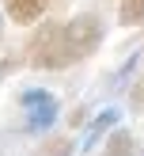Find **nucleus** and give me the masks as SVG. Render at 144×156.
Returning <instances> with one entry per match:
<instances>
[{
    "label": "nucleus",
    "instance_id": "3",
    "mask_svg": "<svg viewBox=\"0 0 144 156\" xmlns=\"http://www.w3.org/2000/svg\"><path fill=\"white\" fill-rule=\"evenodd\" d=\"M4 12L15 27H34L49 12V0H4Z\"/></svg>",
    "mask_w": 144,
    "mask_h": 156
},
{
    "label": "nucleus",
    "instance_id": "11",
    "mask_svg": "<svg viewBox=\"0 0 144 156\" xmlns=\"http://www.w3.org/2000/svg\"><path fill=\"white\" fill-rule=\"evenodd\" d=\"M0 42H4V27H0Z\"/></svg>",
    "mask_w": 144,
    "mask_h": 156
},
{
    "label": "nucleus",
    "instance_id": "10",
    "mask_svg": "<svg viewBox=\"0 0 144 156\" xmlns=\"http://www.w3.org/2000/svg\"><path fill=\"white\" fill-rule=\"evenodd\" d=\"M61 4H68V0H49V8H61Z\"/></svg>",
    "mask_w": 144,
    "mask_h": 156
},
{
    "label": "nucleus",
    "instance_id": "1",
    "mask_svg": "<svg viewBox=\"0 0 144 156\" xmlns=\"http://www.w3.org/2000/svg\"><path fill=\"white\" fill-rule=\"evenodd\" d=\"M102 38H106L102 15L99 12H76L72 19H45V23H38L34 34L27 38L23 57L38 73H65V69L95 57Z\"/></svg>",
    "mask_w": 144,
    "mask_h": 156
},
{
    "label": "nucleus",
    "instance_id": "7",
    "mask_svg": "<svg viewBox=\"0 0 144 156\" xmlns=\"http://www.w3.org/2000/svg\"><path fill=\"white\" fill-rule=\"evenodd\" d=\"M118 23L121 27H144V0H121V8H118Z\"/></svg>",
    "mask_w": 144,
    "mask_h": 156
},
{
    "label": "nucleus",
    "instance_id": "8",
    "mask_svg": "<svg viewBox=\"0 0 144 156\" xmlns=\"http://www.w3.org/2000/svg\"><path fill=\"white\" fill-rule=\"evenodd\" d=\"M129 111H133V114H144V61H140V73H136L133 88H129Z\"/></svg>",
    "mask_w": 144,
    "mask_h": 156
},
{
    "label": "nucleus",
    "instance_id": "12",
    "mask_svg": "<svg viewBox=\"0 0 144 156\" xmlns=\"http://www.w3.org/2000/svg\"><path fill=\"white\" fill-rule=\"evenodd\" d=\"M136 156H144V149H140V152H136Z\"/></svg>",
    "mask_w": 144,
    "mask_h": 156
},
{
    "label": "nucleus",
    "instance_id": "9",
    "mask_svg": "<svg viewBox=\"0 0 144 156\" xmlns=\"http://www.w3.org/2000/svg\"><path fill=\"white\" fill-rule=\"evenodd\" d=\"M15 69H19V53H0V80H8Z\"/></svg>",
    "mask_w": 144,
    "mask_h": 156
},
{
    "label": "nucleus",
    "instance_id": "5",
    "mask_svg": "<svg viewBox=\"0 0 144 156\" xmlns=\"http://www.w3.org/2000/svg\"><path fill=\"white\" fill-rule=\"evenodd\" d=\"M106 129H118V111H114V107H106V111H102V114H99V118L87 126L83 149H95V141H102V137H106Z\"/></svg>",
    "mask_w": 144,
    "mask_h": 156
},
{
    "label": "nucleus",
    "instance_id": "6",
    "mask_svg": "<svg viewBox=\"0 0 144 156\" xmlns=\"http://www.w3.org/2000/svg\"><path fill=\"white\" fill-rule=\"evenodd\" d=\"M30 156H76V141L68 133H49Z\"/></svg>",
    "mask_w": 144,
    "mask_h": 156
},
{
    "label": "nucleus",
    "instance_id": "2",
    "mask_svg": "<svg viewBox=\"0 0 144 156\" xmlns=\"http://www.w3.org/2000/svg\"><path fill=\"white\" fill-rule=\"evenodd\" d=\"M19 107H23V129H27V133H45V129H53V122H57V114H61L57 95L45 91V88H27L19 95Z\"/></svg>",
    "mask_w": 144,
    "mask_h": 156
},
{
    "label": "nucleus",
    "instance_id": "4",
    "mask_svg": "<svg viewBox=\"0 0 144 156\" xmlns=\"http://www.w3.org/2000/svg\"><path fill=\"white\" fill-rule=\"evenodd\" d=\"M99 156H136V137L133 129H114L110 137H106V145L99 149Z\"/></svg>",
    "mask_w": 144,
    "mask_h": 156
}]
</instances>
